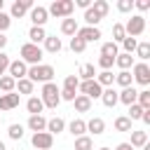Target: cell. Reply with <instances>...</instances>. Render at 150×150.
<instances>
[{
  "label": "cell",
  "mask_w": 150,
  "mask_h": 150,
  "mask_svg": "<svg viewBox=\"0 0 150 150\" xmlns=\"http://www.w3.org/2000/svg\"><path fill=\"white\" fill-rule=\"evenodd\" d=\"M63 129H66V120H63V117H52V120H47V129H45V131H49L52 136H54V134H61Z\"/></svg>",
  "instance_id": "19"
},
{
  "label": "cell",
  "mask_w": 150,
  "mask_h": 150,
  "mask_svg": "<svg viewBox=\"0 0 150 150\" xmlns=\"http://www.w3.org/2000/svg\"><path fill=\"white\" fill-rule=\"evenodd\" d=\"M136 45H138V40H136V38H129V35H127V38L122 40L124 54H134V52H136Z\"/></svg>",
  "instance_id": "43"
},
{
  "label": "cell",
  "mask_w": 150,
  "mask_h": 150,
  "mask_svg": "<svg viewBox=\"0 0 150 150\" xmlns=\"http://www.w3.org/2000/svg\"><path fill=\"white\" fill-rule=\"evenodd\" d=\"M84 23L87 26H91V28H98V23H101V16L89 7V9H84Z\"/></svg>",
  "instance_id": "32"
},
{
  "label": "cell",
  "mask_w": 150,
  "mask_h": 150,
  "mask_svg": "<svg viewBox=\"0 0 150 150\" xmlns=\"http://www.w3.org/2000/svg\"><path fill=\"white\" fill-rule=\"evenodd\" d=\"M134 7L138 12H148L150 9V0H134Z\"/></svg>",
  "instance_id": "49"
},
{
  "label": "cell",
  "mask_w": 150,
  "mask_h": 150,
  "mask_svg": "<svg viewBox=\"0 0 150 150\" xmlns=\"http://www.w3.org/2000/svg\"><path fill=\"white\" fill-rule=\"evenodd\" d=\"M77 94H73V91H66V89H61V101H73Z\"/></svg>",
  "instance_id": "50"
},
{
  "label": "cell",
  "mask_w": 150,
  "mask_h": 150,
  "mask_svg": "<svg viewBox=\"0 0 150 150\" xmlns=\"http://www.w3.org/2000/svg\"><path fill=\"white\" fill-rule=\"evenodd\" d=\"M28 129H30L33 134L45 131V129H47V117H42V115H30V117H28Z\"/></svg>",
  "instance_id": "15"
},
{
  "label": "cell",
  "mask_w": 150,
  "mask_h": 150,
  "mask_svg": "<svg viewBox=\"0 0 150 150\" xmlns=\"http://www.w3.org/2000/svg\"><path fill=\"white\" fill-rule=\"evenodd\" d=\"M141 115H143V108H141L138 103H131V105H129V115H127V117L134 122V120H141Z\"/></svg>",
  "instance_id": "44"
},
{
  "label": "cell",
  "mask_w": 150,
  "mask_h": 150,
  "mask_svg": "<svg viewBox=\"0 0 150 150\" xmlns=\"http://www.w3.org/2000/svg\"><path fill=\"white\" fill-rule=\"evenodd\" d=\"M9 26H12V19H9V14L0 12V33H5V30H7Z\"/></svg>",
  "instance_id": "47"
},
{
  "label": "cell",
  "mask_w": 150,
  "mask_h": 150,
  "mask_svg": "<svg viewBox=\"0 0 150 150\" xmlns=\"http://www.w3.org/2000/svg\"><path fill=\"white\" fill-rule=\"evenodd\" d=\"M98 150H110V148H98Z\"/></svg>",
  "instance_id": "57"
},
{
  "label": "cell",
  "mask_w": 150,
  "mask_h": 150,
  "mask_svg": "<svg viewBox=\"0 0 150 150\" xmlns=\"http://www.w3.org/2000/svg\"><path fill=\"white\" fill-rule=\"evenodd\" d=\"M19 94L16 91H9V94H0V110H12L19 105Z\"/></svg>",
  "instance_id": "13"
},
{
  "label": "cell",
  "mask_w": 150,
  "mask_h": 150,
  "mask_svg": "<svg viewBox=\"0 0 150 150\" xmlns=\"http://www.w3.org/2000/svg\"><path fill=\"white\" fill-rule=\"evenodd\" d=\"M14 89H16V80H12L9 75H2V77H0V91L9 94V91H14Z\"/></svg>",
  "instance_id": "36"
},
{
  "label": "cell",
  "mask_w": 150,
  "mask_h": 150,
  "mask_svg": "<svg viewBox=\"0 0 150 150\" xmlns=\"http://www.w3.org/2000/svg\"><path fill=\"white\" fill-rule=\"evenodd\" d=\"M120 54V47L115 45V42H103L101 45V56H110V59H115Z\"/></svg>",
  "instance_id": "33"
},
{
  "label": "cell",
  "mask_w": 150,
  "mask_h": 150,
  "mask_svg": "<svg viewBox=\"0 0 150 150\" xmlns=\"http://www.w3.org/2000/svg\"><path fill=\"white\" fill-rule=\"evenodd\" d=\"M2 9H5V0H0V12H2Z\"/></svg>",
  "instance_id": "55"
},
{
  "label": "cell",
  "mask_w": 150,
  "mask_h": 150,
  "mask_svg": "<svg viewBox=\"0 0 150 150\" xmlns=\"http://www.w3.org/2000/svg\"><path fill=\"white\" fill-rule=\"evenodd\" d=\"M87 131L94 134V136H101V134L105 131V122H103L101 117H91V120L87 122Z\"/></svg>",
  "instance_id": "20"
},
{
  "label": "cell",
  "mask_w": 150,
  "mask_h": 150,
  "mask_svg": "<svg viewBox=\"0 0 150 150\" xmlns=\"http://www.w3.org/2000/svg\"><path fill=\"white\" fill-rule=\"evenodd\" d=\"M5 47H7V35L0 33V52H5Z\"/></svg>",
  "instance_id": "53"
},
{
  "label": "cell",
  "mask_w": 150,
  "mask_h": 150,
  "mask_svg": "<svg viewBox=\"0 0 150 150\" xmlns=\"http://www.w3.org/2000/svg\"><path fill=\"white\" fill-rule=\"evenodd\" d=\"M91 9H94V12H96V14H98V16L103 19V16L108 14V9H110V5H108L105 0H94V2H91Z\"/></svg>",
  "instance_id": "37"
},
{
  "label": "cell",
  "mask_w": 150,
  "mask_h": 150,
  "mask_svg": "<svg viewBox=\"0 0 150 150\" xmlns=\"http://www.w3.org/2000/svg\"><path fill=\"white\" fill-rule=\"evenodd\" d=\"M68 131H70L75 138H77V136H84V134H87V122L77 117V120H73V122L68 124Z\"/></svg>",
  "instance_id": "24"
},
{
  "label": "cell",
  "mask_w": 150,
  "mask_h": 150,
  "mask_svg": "<svg viewBox=\"0 0 150 150\" xmlns=\"http://www.w3.org/2000/svg\"><path fill=\"white\" fill-rule=\"evenodd\" d=\"M115 66V59H110V56H98V68L101 70H110Z\"/></svg>",
  "instance_id": "45"
},
{
  "label": "cell",
  "mask_w": 150,
  "mask_h": 150,
  "mask_svg": "<svg viewBox=\"0 0 150 150\" xmlns=\"http://www.w3.org/2000/svg\"><path fill=\"white\" fill-rule=\"evenodd\" d=\"M94 80H96L103 89H108V87H112V84H115V75H112V70H101Z\"/></svg>",
  "instance_id": "22"
},
{
  "label": "cell",
  "mask_w": 150,
  "mask_h": 150,
  "mask_svg": "<svg viewBox=\"0 0 150 150\" xmlns=\"http://www.w3.org/2000/svg\"><path fill=\"white\" fill-rule=\"evenodd\" d=\"M77 28H80V26H77V21H75L73 16H68V19L61 21V33H63V35H70V38H73V35L77 33Z\"/></svg>",
  "instance_id": "25"
},
{
  "label": "cell",
  "mask_w": 150,
  "mask_h": 150,
  "mask_svg": "<svg viewBox=\"0 0 150 150\" xmlns=\"http://www.w3.org/2000/svg\"><path fill=\"white\" fill-rule=\"evenodd\" d=\"M94 148V141L89 136H77L75 138V150H91Z\"/></svg>",
  "instance_id": "39"
},
{
  "label": "cell",
  "mask_w": 150,
  "mask_h": 150,
  "mask_svg": "<svg viewBox=\"0 0 150 150\" xmlns=\"http://www.w3.org/2000/svg\"><path fill=\"white\" fill-rule=\"evenodd\" d=\"M73 103H75V110H77V112H89V110H91V101H89L87 96H82V94H77V96L73 98Z\"/></svg>",
  "instance_id": "28"
},
{
  "label": "cell",
  "mask_w": 150,
  "mask_h": 150,
  "mask_svg": "<svg viewBox=\"0 0 150 150\" xmlns=\"http://www.w3.org/2000/svg\"><path fill=\"white\" fill-rule=\"evenodd\" d=\"M148 143V131H131V148L136 150V148H143Z\"/></svg>",
  "instance_id": "29"
},
{
  "label": "cell",
  "mask_w": 150,
  "mask_h": 150,
  "mask_svg": "<svg viewBox=\"0 0 150 150\" xmlns=\"http://www.w3.org/2000/svg\"><path fill=\"white\" fill-rule=\"evenodd\" d=\"M7 68H9V56L5 52H0V77L7 73Z\"/></svg>",
  "instance_id": "48"
},
{
  "label": "cell",
  "mask_w": 150,
  "mask_h": 150,
  "mask_svg": "<svg viewBox=\"0 0 150 150\" xmlns=\"http://www.w3.org/2000/svg\"><path fill=\"white\" fill-rule=\"evenodd\" d=\"M40 101L45 108H56L61 103V89L54 84V82H47L42 84V94H40Z\"/></svg>",
  "instance_id": "3"
},
{
  "label": "cell",
  "mask_w": 150,
  "mask_h": 150,
  "mask_svg": "<svg viewBox=\"0 0 150 150\" xmlns=\"http://www.w3.org/2000/svg\"><path fill=\"white\" fill-rule=\"evenodd\" d=\"M61 38H56V35H47L45 38V49L49 52V54H59L61 52Z\"/></svg>",
  "instance_id": "21"
},
{
  "label": "cell",
  "mask_w": 150,
  "mask_h": 150,
  "mask_svg": "<svg viewBox=\"0 0 150 150\" xmlns=\"http://www.w3.org/2000/svg\"><path fill=\"white\" fill-rule=\"evenodd\" d=\"M80 40H84V42H96V40H101V30L98 28H91V26H82V28H77V33H75Z\"/></svg>",
  "instance_id": "12"
},
{
  "label": "cell",
  "mask_w": 150,
  "mask_h": 150,
  "mask_svg": "<svg viewBox=\"0 0 150 150\" xmlns=\"http://www.w3.org/2000/svg\"><path fill=\"white\" fill-rule=\"evenodd\" d=\"M0 150H7V148H5V143H2V141H0Z\"/></svg>",
  "instance_id": "56"
},
{
  "label": "cell",
  "mask_w": 150,
  "mask_h": 150,
  "mask_svg": "<svg viewBox=\"0 0 150 150\" xmlns=\"http://www.w3.org/2000/svg\"><path fill=\"white\" fill-rule=\"evenodd\" d=\"M115 66H117L120 70H129V68L134 66V54H124V52H120V54L115 56Z\"/></svg>",
  "instance_id": "17"
},
{
  "label": "cell",
  "mask_w": 150,
  "mask_h": 150,
  "mask_svg": "<svg viewBox=\"0 0 150 150\" xmlns=\"http://www.w3.org/2000/svg\"><path fill=\"white\" fill-rule=\"evenodd\" d=\"M115 150H134V148H131V145H129V143H120V145H117V148H115Z\"/></svg>",
  "instance_id": "54"
},
{
  "label": "cell",
  "mask_w": 150,
  "mask_h": 150,
  "mask_svg": "<svg viewBox=\"0 0 150 150\" xmlns=\"http://www.w3.org/2000/svg\"><path fill=\"white\" fill-rule=\"evenodd\" d=\"M70 49H73L75 54H82V52L87 49V42H84V40H80L77 35H73V38H70Z\"/></svg>",
  "instance_id": "42"
},
{
  "label": "cell",
  "mask_w": 150,
  "mask_h": 150,
  "mask_svg": "<svg viewBox=\"0 0 150 150\" xmlns=\"http://www.w3.org/2000/svg\"><path fill=\"white\" fill-rule=\"evenodd\" d=\"M131 77H134V82H138L141 87H148L150 84V66L148 63H134L131 66Z\"/></svg>",
  "instance_id": "6"
},
{
  "label": "cell",
  "mask_w": 150,
  "mask_h": 150,
  "mask_svg": "<svg viewBox=\"0 0 150 150\" xmlns=\"http://www.w3.org/2000/svg\"><path fill=\"white\" fill-rule=\"evenodd\" d=\"M136 103H138L143 110H150V89H141L138 96H136Z\"/></svg>",
  "instance_id": "34"
},
{
  "label": "cell",
  "mask_w": 150,
  "mask_h": 150,
  "mask_svg": "<svg viewBox=\"0 0 150 150\" xmlns=\"http://www.w3.org/2000/svg\"><path fill=\"white\" fill-rule=\"evenodd\" d=\"M7 134H9V138H12V141H21V138H23V127L14 122V124H9Z\"/></svg>",
  "instance_id": "41"
},
{
  "label": "cell",
  "mask_w": 150,
  "mask_h": 150,
  "mask_svg": "<svg viewBox=\"0 0 150 150\" xmlns=\"http://www.w3.org/2000/svg\"><path fill=\"white\" fill-rule=\"evenodd\" d=\"M96 77V68H94V63H82L80 66V82H87V80H94Z\"/></svg>",
  "instance_id": "26"
},
{
  "label": "cell",
  "mask_w": 150,
  "mask_h": 150,
  "mask_svg": "<svg viewBox=\"0 0 150 150\" xmlns=\"http://www.w3.org/2000/svg\"><path fill=\"white\" fill-rule=\"evenodd\" d=\"M143 30H145V16L143 14H131V19L124 23V33L129 38H138V35H143Z\"/></svg>",
  "instance_id": "5"
},
{
  "label": "cell",
  "mask_w": 150,
  "mask_h": 150,
  "mask_svg": "<svg viewBox=\"0 0 150 150\" xmlns=\"http://www.w3.org/2000/svg\"><path fill=\"white\" fill-rule=\"evenodd\" d=\"M28 16H30V23H33V26H40V28H45V23H47V19H49L47 7H42V5H33V9L28 12Z\"/></svg>",
  "instance_id": "10"
},
{
  "label": "cell",
  "mask_w": 150,
  "mask_h": 150,
  "mask_svg": "<svg viewBox=\"0 0 150 150\" xmlns=\"http://www.w3.org/2000/svg\"><path fill=\"white\" fill-rule=\"evenodd\" d=\"M77 87H80V80H77V75H66V80H63V89L66 91H77Z\"/></svg>",
  "instance_id": "38"
},
{
  "label": "cell",
  "mask_w": 150,
  "mask_h": 150,
  "mask_svg": "<svg viewBox=\"0 0 150 150\" xmlns=\"http://www.w3.org/2000/svg\"><path fill=\"white\" fill-rule=\"evenodd\" d=\"M80 94L82 96H87L89 101H94V98H101V94H103V87L96 82V80H87V82H80Z\"/></svg>",
  "instance_id": "7"
},
{
  "label": "cell",
  "mask_w": 150,
  "mask_h": 150,
  "mask_svg": "<svg viewBox=\"0 0 150 150\" xmlns=\"http://www.w3.org/2000/svg\"><path fill=\"white\" fill-rule=\"evenodd\" d=\"M117 9H120L122 14L131 12V9H134V0H117Z\"/></svg>",
  "instance_id": "46"
},
{
  "label": "cell",
  "mask_w": 150,
  "mask_h": 150,
  "mask_svg": "<svg viewBox=\"0 0 150 150\" xmlns=\"http://www.w3.org/2000/svg\"><path fill=\"white\" fill-rule=\"evenodd\" d=\"M26 73H28V66H26L21 59H14V61H9L7 75H9L12 80H23V77H26Z\"/></svg>",
  "instance_id": "11"
},
{
  "label": "cell",
  "mask_w": 150,
  "mask_h": 150,
  "mask_svg": "<svg viewBox=\"0 0 150 150\" xmlns=\"http://www.w3.org/2000/svg\"><path fill=\"white\" fill-rule=\"evenodd\" d=\"M101 101H103V105L105 108H115L120 101H117V91L112 89V87H108V89H103V94H101Z\"/></svg>",
  "instance_id": "18"
},
{
  "label": "cell",
  "mask_w": 150,
  "mask_h": 150,
  "mask_svg": "<svg viewBox=\"0 0 150 150\" xmlns=\"http://www.w3.org/2000/svg\"><path fill=\"white\" fill-rule=\"evenodd\" d=\"M115 129H117V131H134V129H131V120H129L127 115L115 117Z\"/></svg>",
  "instance_id": "35"
},
{
  "label": "cell",
  "mask_w": 150,
  "mask_h": 150,
  "mask_svg": "<svg viewBox=\"0 0 150 150\" xmlns=\"http://www.w3.org/2000/svg\"><path fill=\"white\" fill-rule=\"evenodd\" d=\"M73 5H77V7H82V9H89V7H91V0H75Z\"/></svg>",
  "instance_id": "51"
},
{
  "label": "cell",
  "mask_w": 150,
  "mask_h": 150,
  "mask_svg": "<svg viewBox=\"0 0 150 150\" xmlns=\"http://www.w3.org/2000/svg\"><path fill=\"white\" fill-rule=\"evenodd\" d=\"M19 54H21V61H23L26 66H40V63H42V56H45L42 47H40V45H30V42L21 45Z\"/></svg>",
  "instance_id": "2"
},
{
  "label": "cell",
  "mask_w": 150,
  "mask_h": 150,
  "mask_svg": "<svg viewBox=\"0 0 150 150\" xmlns=\"http://www.w3.org/2000/svg\"><path fill=\"white\" fill-rule=\"evenodd\" d=\"M141 122H143V124H150V110H143V115H141Z\"/></svg>",
  "instance_id": "52"
},
{
  "label": "cell",
  "mask_w": 150,
  "mask_h": 150,
  "mask_svg": "<svg viewBox=\"0 0 150 150\" xmlns=\"http://www.w3.org/2000/svg\"><path fill=\"white\" fill-rule=\"evenodd\" d=\"M30 143H33V148H38V150H52L54 136H52L49 131H38V134L30 136Z\"/></svg>",
  "instance_id": "8"
},
{
  "label": "cell",
  "mask_w": 150,
  "mask_h": 150,
  "mask_svg": "<svg viewBox=\"0 0 150 150\" xmlns=\"http://www.w3.org/2000/svg\"><path fill=\"white\" fill-rule=\"evenodd\" d=\"M127 38V33H124V23H112V42L117 45V42H122Z\"/></svg>",
  "instance_id": "40"
},
{
  "label": "cell",
  "mask_w": 150,
  "mask_h": 150,
  "mask_svg": "<svg viewBox=\"0 0 150 150\" xmlns=\"http://www.w3.org/2000/svg\"><path fill=\"white\" fill-rule=\"evenodd\" d=\"M54 75H56V70L52 68V66H47V63H40V66H28V73H26V77L35 84V82H42V84H47V82H52L54 80Z\"/></svg>",
  "instance_id": "1"
},
{
  "label": "cell",
  "mask_w": 150,
  "mask_h": 150,
  "mask_svg": "<svg viewBox=\"0 0 150 150\" xmlns=\"http://www.w3.org/2000/svg\"><path fill=\"white\" fill-rule=\"evenodd\" d=\"M115 82L122 87V89H127V87H131L134 84V77H131V70H120L117 75H115Z\"/></svg>",
  "instance_id": "27"
},
{
  "label": "cell",
  "mask_w": 150,
  "mask_h": 150,
  "mask_svg": "<svg viewBox=\"0 0 150 150\" xmlns=\"http://www.w3.org/2000/svg\"><path fill=\"white\" fill-rule=\"evenodd\" d=\"M136 56L141 59V63H148V59H150V42H138L136 45Z\"/></svg>",
  "instance_id": "30"
},
{
  "label": "cell",
  "mask_w": 150,
  "mask_h": 150,
  "mask_svg": "<svg viewBox=\"0 0 150 150\" xmlns=\"http://www.w3.org/2000/svg\"><path fill=\"white\" fill-rule=\"evenodd\" d=\"M73 12H75L73 0H54V2L47 7V14H49V16H56V19H68Z\"/></svg>",
  "instance_id": "4"
},
{
  "label": "cell",
  "mask_w": 150,
  "mask_h": 150,
  "mask_svg": "<svg viewBox=\"0 0 150 150\" xmlns=\"http://www.w3.org/2000/svg\"><path fill=\"white\" fill-rule=\"evenodd\" d=\"M33 89H35V84H33L28 77L16 80V94H19V96H21V94H33Z\"/></svg>",
  "instance_id": "31"
},
{
  "label": "cell",
  "mask_w": 150,
  "mask_h": 150,
  "mask_svg": "<svg viewBox=\"0 0 150 150\" xmlns=\"http://www.w3.org/2000/svg\"><path fill=\"white\" fill-rule=\"evenodd\" d=\"M26 110H28L30 115H40V112L45 110V105H42L40 96H28V101H26Z\"/></svg>",
  "instance_id": "23"
},
{
  "label": "cell",
  "mask_w": 150,
  "mask_h": 150,
  "mask_svg": "<svg viewBox=\"0 0 150 150\" xmlns=\"http://www.w3.org/2000/svg\"><path fill=\"white\" fill-rule=\"evenodd\" d=\"M136 96H138V91H136L134 87H127V89L117 91V101H120V103H124L127 108H129L131 103H136Z\"/></svg>",
  "instance_id": "14"
},
{
  "label": "cell",
  "mask_w": 150,
  "mask_h": 150,
  "mask_svg": "<svg viewBox=\"0 0 150 150\" xmlns=\"http://www.w3.org/2000/svg\"><path fill=\"white\" fill-rule=\"evenodd\" d=\"M45 38H47V30H45V28H40V26H30V30H28V40H30V45H40V42H45Z\"/></svg>",
  "instance_id": "16"
},
{
  "label": "cell",
  "mask_w": 150,
  "mask_h": 150,
  "mask_svg": "<svg viewBox=\"0 0 150 150\" xmlns=\"http://www.w3.org/2000/svg\"><path fill=\"white\" fill-rule=\"evenodd\" d=\"M30 9H33V0H14L9 7V19H21Z\"/></svg>",
  "instance_id": "9"
}]
</instances>
